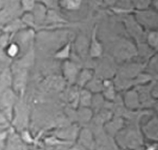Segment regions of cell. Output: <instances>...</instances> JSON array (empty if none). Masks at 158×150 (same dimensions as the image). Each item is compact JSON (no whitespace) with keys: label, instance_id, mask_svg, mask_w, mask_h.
<instances>
[{"label":"cell","instance_id":"1","mask_svg":"<svg viewBox=\"0 0 158 150\" xmlns=\"http://www.w3.org/2000/svg\"><path fill=\"white\" fill-rule=\"evenodd\" d=\"M103 48L102 45L97 38V33H94L93 37H92L91 42L89 45V54L90 56L93 58L100 57L102 54Z\"/></svg>","mask_w":158,"mask_h":150},{"label":"cell","instance_id":"2","mask_svg":"<svg viewBox=\"0 0 158 150\" xmlns=\"http://www.w3.org/2000/svg\"><path fill=\"white\" fill-rule=\"evenodd\" d=\"M64 73L68 81H74L77 76V67L74 64L70 63L69 61H66L64 64Z\"/></svg>","mask_w":158,"mask_h":150},{"label":"cell","instance_id":"3","mask_svg":"<svg viewBox=\"0 0 158 150\" xmlns=\"http://www.w3.org/2000/svg\"><path fill=\"white\" fill-rule=\"evenodd\" d=\"M147 132L148 136H149V138L153 140V141H158V119H153L148 123L147 127Z\"/></svg>","mask_w":158,"mask_h":150},{"label":"cell","instance_id":"4","mask_svg":"<svg viewBox=\"0 0 158 150\" xmlns=\"http://www.w3.org/2000/svg\"><path fill=\"white\" fill-rule=\"evenodd\" d=\"M70 43L64 45L62 49L58 51L56 53V57L59 59V60H66L70 56Z\"/></svg>","mask_w":158,"mask_h":150},{"label":"cell","instance_id":"5","mask_svg":"<svg viewBox=\"0 0 158 150\" xmlns=\"http://www.w3.org/2000/svg\"><path fill=\"white\" fill-rule=\"evenodd\" d=\"M148 44L152 49L158 47V30H153L148 35Z\"/></svg>","mask_w":158,"mask_h":150},{"label":"cell","instance_id":"6","mask_svg":"<svg viewBox=\"0 0 158 150\" xmlns=\"http://www.w3.org/2000/svg\"><path fill=\"white\" fill-rule=\"evenodd\" d=\"M92 76H93V74H92L90 70L86 69V70L82 71L80 73V75H78V84H81V86H84L85 83L89 81Z\"/></svg>","mask_w":158,"mask_h":150},{"label":"cell","instance_id":"7","mask_svg":"<svg viewBox=\"0 0 158 150\" xmlns=\"http://www.w3.org/2000/svg\"><path fill=\"white\" fill-rule=\"evenodd\" d=\"M81 0H63V6L69 10L77 9L81 5Z\"/></svg>","mask_w":158,"mask_h":150},{"label":"cell","instance_id":"8","mask_svg":"<svg viewBox=\"0 0 158 150\" xmlns=\"http://www.w3.org/2000/svg\"><path fill=\"white\" fill-rule=\"evenodd\" d=\"M104 93L106 95L108 98L113 97L114 96V90H113V86L111 85L110 82H104Z\"/></svg>","mask_w":158,"mask_h":150},{"label":"cell","instance_id":"9","mask_svg":"<svg viewBox=\"0 0 158 150\" xmlns=\"http://www.w3.org/2000/svg\"><path fill=\"white\" fill-rule=\"evenodd\" d=\"M18 50H19V49H18V45H15V44H12V45H10L9 48H8V55L10 56H15L18 54Z\"/></svg>","mask_w":158,"mask_h":150},{"label":"cell","instance_id":"10","mask_svg":"<svg viewBox=\"0 0 158 150\" xmlns=\"http://www.w3.org/2000/svg\"><path fill=\"white\" fill-rule=\"evenodd\" d=\"M156 8H157V9H158V0L156 2Z\"/></svg>","mask_w":158,"mask_h":150}]
</instances>
